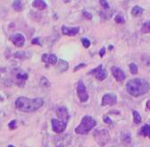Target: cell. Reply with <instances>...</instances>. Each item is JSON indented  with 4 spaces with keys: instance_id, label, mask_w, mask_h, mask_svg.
<instances>
[{
    "instance_id": "22",
    "label": "cell",
    "mask_w": 150,
    "mask_h": 147,
    "mask_svg": "<svg viewBox=\"0 0 150 147\" xmlns=\"http://www.w3.org/2000/svg\"><path fill=\"white\" fill-rule=\"evenodd\" d=\"M133 120H134V123L137 124V125L141 122V117L139 115V113L136 110L133 111Z\"/></svg>"
},
{
    "instance_id": "5",
    "label": "cell",
    "mask_w": 150,
    "mask_h": 147,
    "mask_svg": "<svg viewBox=\"0 0 150 147\" xmlns=\"http://www.w3.org/2000/svg\"><path fill=\"white\" fill-rule=\"evenodd\" d=\"M77 95L80 99V101L81 102H86L88 100V94L87 92L86 87H85V84L82 81H80L77 84Z\"/></svg>"
},
{
    "instance_id": "2",
    "label": "cell",
    "mask_w": 150,
    "mask_h": 147,
    "mask_svg": "<svg viewBox=\"0 0 150 147\" xmlns=\"http://www.w3.org/2000/svg\"><path fill=\"white\" fill-rule=\"evenodd\" d=\"M126 87L128 92L133 97H139L145 94L150 89L149 84L146 80L141 78H135L129 81L126 84Z\"/></svg>"
},
{
    "instance_id": "1",
    "label": "cell",
    "mask_w": 150,
    "mask_h": 147,
    "mask_svg": "<svg viewBox=\"0 0 150 147\" xmlns=\"http://www.w3.org/2000/svg\"><path fill=\"white\" fill-rule=\"evenodd\" d=\"M16 109L23 112H35L39 110L44 104L42 98L30 99L27 97H19L15 101Z\"/></svg>"
},
{
    "instance_id": "34",
    "label": "cell",
    "mask_w": 150,
    "mask_h": 147,
    "mask_svg": "<svg viewBox=\"0 0 150 147\" xmlns=\"http://www.w3.org/2000/svg\"><path fill=\"white\" fill-rule=\"evenodd\" d=\"M106 54V49L105 48H102L99 51V56L100 57H104V55Z\"/></svg>"
},
{
    "instance_id": "16",
    "label": "cell",
    "mask_w": 150,
    "mask_h": 147,
    "mask_svg": "<svg viewBox=\"0 0 150 147\" xmlns=\"http://www.w3.org/2000/svg\"><path fill=\"white\" fill-rule=\"evenodd\" d=\"M32 6L38 10H45L46 8V4L43 0H36V1L32 2Z\"/></svg>"
},
{
    "instance_id": "17",
    "label": "cell",
    "mask_w": 150,
    "mask_h": 147,
    "mask_svg": "<svg viewBox=\"0 0 150 147\" xmlns=\"http://www.w3.org/2000/svg\"><path fill=\"white\" fill-rule=\"evenodd\" d=\"M139 135L143 136H147L150 138V126L149 125H144L141 128L140 131L139 132Z\"/></svg>"
},
{
    "instance_id": "6",
    "label": "cell",
    "mask_w": 150,
    "mask_h": 147,
    "mask_svg": "<svg viewBox=\"0 0 150 147\" xmlns=\"http://www.w3.org/2000/svg\"><path fill=\"white\" fill-rule=\"evenodd\" d=\"M88 75H93L96 76L97 79H98L99 81H104V80L107 77V72L106 69H103V65H99L97 68L92 69L88 73Z\"/></svg>"
},
{
    "instance_id": "9",
    "label": "cell",
    "mask_w": 150,
    "mask_h": 147,
    "mask_svg": "<svg viewBox=\"0 0 150 147\" xmlns=\"http://www.w3.org/2000/svg\"><path fill=\"white\" fill-rule=\"evenodd\" d=\"M117 102V99L116 96L113 93H108V94H106L102 98V106H113L114 104H116Z\"/></svg>"
},
{
    "instance_id": "12",
    "label": "cell",
    "mask_w": 150,
    "mask_h": 147,
    "mask_svg": "<svg viewBox=\"0 0 150 147\" xmlns=\"http://www.w3.org/2000/svg\"><path fill=\"white\" fill-rule=\"evenodd\" d=\"M112 74H113V77L116 79L118 82L123 81V80L125 79V77H126L123 71H122L121 68L117 67V66H113L112 67Z\"/></svg>"
},
{
    "instance_id": "25",
    "label": "cell",
    "mask_w": 150,
    "mask_h": 147,
    "mask_svg": "<svg viewBox=\"0 0 150 147\" xmlns=\"http://www.w3.org/2000/svg\"><path fill=\"white\" fill-rule=\"evenodd\" d=\"M40 84H41L43 87H49L50 84L48 82V80H47L46 77H42L41 80H40Z\"/></svg>"
},
{
    "instance_id": "11",
    "label": "cell",
    "mask_w": 150,
    "mask_h": 147,
    "mask_svg": "<svg viewBox=\"0 0 150 147\" xmlns=\"http://www.w3.org/2000/svg\"><path fill=\"white\" fill-rule=\"evenodd\" d=\"M11 41L13 43V45L18 47V48H22L24 45L25 42V38L21 33H16V34H13L10 37Z\"/></svg>"
},
{
    "instance_id": "10",
    "label": "cell",
    "mask_w": 150,
    "mask_h": 147,
    "mask_svg": "<svg viewBox=\"0 0 150 147\" xmlns=\"http://www.w3.org/2000/svg\"><path fill=\"white\" fill-rule=\"evenodd\" d=\"M56 115L60 121L67 123L69 120V113L65 107H58L56 109Z\"/></svg>"
},
{
    "instance_id": "32",
    "label": "cell",
    "mask_w": 150,
    "mask_h": 147,
    "mask_svg": "<svg viewBox=\"0 0 150 147\" xmlns=\"http://www.w3.org/2000/svg\"><path fill=\"white\" fill-rule=\"evenodd\" d=\"M83 15L88 19V20H92V15L90 13H88V12H83Z\"/></svg>"
},
{
    "instance_id": "26",
    "label": "cell",
    "mask_w": 150,
    "mask_h": 147,
    "mask_svg": "<svg viewBox=\"0 0 150 147\" xmlns=\"http://www.w3.org/2000/svg\"><path fill=\"white\" fill-rule=\"evenodd\" d=\"M115 22H116L117 23H124L125 20L121 15H117L116 17H115Z\"/></svg>"
},
{
    "instance_id": "4",
    "label": "cell",
    "mask_w": 150,
    "mask_h": 147,
    "mask_svg": "<svg viewBox=\"0 0 150 147\" xmlns=\"http://www.w3.org/2000/svg\"><path fill=\"white\" fill-rule=\"evenodd\" d=\"M93 136L97 143L101 146L106 145L109 142V140H110V135H109V132L107 129L95 130Z\"/></svg>"
},
{
    "instance_id": "33",
    "label": "cell",
    "mask_w": 150,
    "mask_h": 147,
    "mask_svg": "<svg viewBox=\"0 0 150 147\" xmlns=\"http://www.w3.org/2000/svg\"><path fill=\"white\" fill-rule=\"evenodd\" d=\"M103 120H104V122H106V124H109V125H111L113 122H112V120L109 118L107 116H105L104 118H103Z\"/></svg>"
},
{
    "instance_id": "20",
    "label": "cell",
    "mask_w": 150,
    "mask_h": 147,
    "mask_svg": "<svg viewBox=\"0 0 150 147\" xmlns=\"http://www.w3.org/2000/svg\"><path fill=\"white\" fill-rule=\"evenodd\" d=\"M13 7L15 9L16 12H21L23 11V3L22 1H20V0H16L13 3Z\"/></svg>"
},
{
    "instance_id": "28",
    "label": "cell",
    "mask_w": 150,
    "mask_h": 147,
    "mask_svg": "<svg viewBox=\"0 0 150 147\" xmlns=\"http://www.w3.org/2000/svg\"><path fill=\"white\" fill-rule=\"evenodd\" d=\"M81 42H82V45L84 46V48H86V49H88V47L90 46V41H88V39H85V38H83L82 39H81Z\"/></svg>"
},
{
    "instance_id": "14",
    "label": "cell",
    "mask_w": 150,
    "mask_h": 147,
    "mask_svg": "<svg viewBox=\"0 0 150 147\" xmlns=\"http://www.w3.org/2000/svg\"><path fill=\"white\" fill-rule=\"evenodd\" d=\"M62 31L64 35L67 36H74L79 33L80 31V27H66V26H63L62 27Z\"/></svg>"
},
{
    "instance_id": "13",
    "label": "cell",
    "mask_w": 150,
    "mask_h": 147,
    "mask_svg": "<svg viewBox=\"0 0 150 147\" xmlns=\"http://www.w3.org/2000/svg\"><path fill=\"white\" fill-rule=\"evenodd\" d=\"M42 61L46 63V66H48V65H54L57 62V57L54 54H43L42 55Z\"/></svg>"
},
{
    "instance_id": "18",
    "label": "cell",
    "mask_w": 150,
    "mask_h": 147,
    "mask_svg": "<svg viewBox=\"0 0 150 147\" xmlns=\"http://www.w3.org/2000/svg\"><path fill=\"white\" fill-rule=\"evenodd\" d=\"M57 68L60 72H64L69 68V64H68L66 61H64V60L61 59V60H59V62H58Z\"/></svg>"
},
{
    "instance_id": "30",
    "label": "cell",
    "mask_w": 150,
    "mask_h": 147,
    "mask_svg": "<svg viewBox=\"0 0 150 147\" xmlns=\"http://www.w3.org/2000/svg\"><path fill=\"white\" fill-rule=\"evenodd\" d=\"M31 43L34 44V45H38V46H41V43H40L39 41V39L38 38H35V39H33L32 41H31Z\"/></svg>"
},
{
    "instance_id": "15",
    "label": "cell",
    "mask_w": 150,
    "mask_h": 147,
    "mask_svg": "<svg viewBox=\"0 0 150 147\" xmlns=\"http://www.w3.org/2000/svg\"><path fill=\"white\" fill-rule=\"evenodd\" d=\"M121 142L124 146H128L131 143V137L129 133H122L121 137Z\"/></svg>"
},
{
    "instance_id": "3",
    "label": "cell",
    "mask_w": 150,
    "mask_h": 147,
    "mask_svg": "<svg viewBox=\"0 0 150 147\" xmlns=\"http://www.w3.org/2000/svg\"><path fill=\"white\" fill-rule=\"evenodd\" d=\"M97 125V121L93 119L90 116H85L81 119L80 124L75 128V132L79 135H85L88 134Z\"/></svg>"
},
{
    "instance_id": "19",
    "label": "cell",
    "mask_w": 150,
    "mask_h": 147,
    "mask_svg": "<svg viewBox=\"0 0 150 147\" xmlns=\"http://www.w3.org/2000/svg\"><path fill=\"white\" fill-rule=\"evenodd\" d=\"M143 11H144V10H143V8L139 7V6H138V5H136V6H134V7L132 8L131 14H132L133 16L138 17V16H140L143 14Z\"/></svg>"
},
{
    "instance_id": "29",
    "label": "cell",
    "mask_w": 150,
    "mask_h": 147,
    "mask_svg": "<svg viewBox=\"0 0 150 147\" xmlns=\"http://www.w3.org/2000/svg\"><path fill=\"white\" fill-rule=\"evenodd\" d=\"M100 5L103 6L105 9H109V7H110V6H109V5H108V3L106 1V0H101V1H100Z\"/></svg>"
},
{
    "instance_id": "24",
    "label": "cell",
    "mask_w": 150,
    "mask_h": 147,
    "mask_svg": "<svg viewBox=\"0 0 150 147\" xmlns=\"http://www.w3.org/2000/svg\"><path fill=\"white\" fill-rule=\"evenodd\" d=\"M129 70H131V73L132 75H137L138 74V66L136 64L134 63H131L129 64Z\"/></svg>"
},
{
    "instance_id": "21",
    "label": "cell",
    "mask_w": 150,
    "mask_h": 147,
    "mask_svg": "<svg viewBox=\"0 0 150 147\" xmlns=\"http://www.w3.org/2000/svg\"><path fill=\"white\" fill-rule=\"evenodd\" d=\"M141 31L142 33H150V21H147L143 24Z\"/></svg>"
},
{
    "instance_id": "8",
    "label": "cell",
    "mask_w": 150,
    "mask_h": 147,
    "mask_svg": "<svg viewBox=\"0 0 150 147\" xmlns=\"http://www.w3.org/2000/svg\"><path fill=\"white\" fill-rule=\"evenodd\" d=\"M51 122H52V128L54 132L60 134V133H63L66 129L67 123L60 121V120H57V119H52Z\"/></svg>"
},
{
    "instance_id": "35",
    "label": "cell",
    "mask_w": 150,
    "mask_h": 147,
    "mask_svg": "<svg viewBox=\"0 0 150 147\" xmlns=\"http://www.w3.org/2000/svg\"><path fill=\"white\" fill-rule=\"evenodd\" d=\"M146 108H147V110H150V100H149V101H147V105H146Z\"/></svg>"
},
{
    "instance_id": "23",
    "label": "cell",
    "mask_w": 150,
    "mask_h": 147,
    "mask_svg": "<svg viewBox=\"0 0 150 147\" xmlns=\"http://www.w3.org/2000/svg\"><path fill=\"white\" fill-rule=\"evenodd\" d=\"M13 57L18 59H25L26 58V53L23 51H18L13 54Z\"/></svg>"
},
{
    "instance_id": "7",
    "label": "cell",
    "mask_w": 150,
    "mask_h": 147,
    "mask_svg": "<svg viewBox=\"0 0 150 147\" xmlns=\"http://www.w3.org/2000/svg\"><path fill=\"white\" fill-rule=\"evenodd\" d=\"M28 74L27 73H23V72H16L13 76V81L15 83L20 86V87H23L27 79H28Z\"/></svg>"
},
{
    "instance_id": "27",
    "label": "cell",
    "mask_w": 150,
    "mask_h": 147,
    "mask_svg": "<svg viewBox=\"0 0 150 147\" xmlns=\"http://www.w3.org/2000/svg\"><path fill=\"white\" fill-rule=\"evenodd\" d=\"M8 126H9V128H10L11 130H15V129H16V128H17L16 120H12V121H10V123L8 124Z\"/></svg>"
},
{
    "instance_id": "36",
    "label": "cell",
    "mask_w": 150,
    "mask_h": 147,
    "mask_svg": "<svg viewBox=\"0 0 150 147\" xmlns=\"http://www.w3.org/2000/svg\"><path fill=\"white\" fill-rule=\"evenodd\" d=\"M8 147H15V146L12 145V144H10V145H8Z\"/></svg>"
},
{
    "instance_id": "31",
    "label": "cell",
    "mask_w": 150,
    "mask_h": 147,
    "mask_svg": "<svg viewBox=\"0 0 150 147\" xmlns=\"http://www.w3.org/2000/svg\"><path fill=\"white\" fill-rule=\"evenodd\" d=\"M86 66V64H80L79 65H77L76 67H74V69H73V71L74 72H77L79 69H80V68H83V67H85Z\"/></svg>"
}]
</instances>
